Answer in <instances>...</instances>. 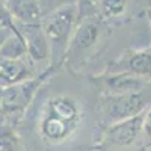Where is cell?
Segmentation results:
<instances>
[{
	"instance_id": "cell-6",
	"label": "cell",
	"mask_w": 151,
	"mask_h": 151,
	"mask_svg": "<svg viewBox=\"0 0 151 151\" xmlns=\"http://www.w3.org/2000/svg\"><path fill=\"white\" fill-rule=\"evenodd\" d=\"M45 71L47 70H42L29 55L17 59H0V88L5 89L27 82Z\"/></svg>"
},
{
	"instance_id": "cell-13",
	"label": "cell",
	"mask_w": 151,
	"mask_h": 151,
	"mask_svg": "<svg viewBox=\"0 0 151 151\" xmlns=\"http://www.w3.org/2000/svg\"><path fill=\"white\" fill-rule=\"evenodd\" d=\"M38 3L41 6V11H42V17L53 12L59 8H64V6H68V5H76L77 0H38Z\"/></svg>"
},
{
	"instance_id": "cell-11",
	"label": "cell",
	"mask_w": 151,
	"mask_h": 151,
	"mask_svg": "<svg viewBox=\"0 0 151 151\" xmlns=\"http://www.w3.org/2000/svg\"><path fill=\"white\" fill-rule=\"evenodd\" d=\"M130 6V0H97L95 5V15L104 21L119 20L127 14V9Z\"/></svg>"
},
{
	"instance_id": "cell-7",
	"label": "cell",
	"mask_w": 151,
	"mask_h": 151,
	"mask_svg": "<svg viewBox=\"0 0 151 151\" xmlns=\"http://www.w3.org/2000/svg\"><path fill=\"white\" fill-rule=\"evenodd\" d=\"M17 30L26 44L27 55L40 65L42 70H50V45L44 35L41 24L33 26H21L17 24Z\"/></svg>"
},
{
	"instance_id": "cell-9",
	"label": "cell",
	"mask_w": 151,
	"mask_h": 151,
	"mask_svg": "<svg viewBox=\"0 0 151 151\" xmlns=\"http://www.w3.org/2000/svg\"><path fill=\"white\" fill-rule=\"evenodd\" d=\"M106 73H130L151 80V47L144 50H127L119 59L107 67Z\"/></svg>"
},
{
	"instance_id": "cell-3",
	"label": "cell",
	"mask_w": 151,
	"mask_h": 151,
	"mask_svg": "<svg viewBox=\"0 0 151 151\" xmlns=\"http://www.w3.org/2000/svg\"><path fill=\"white\" fill-rule=\"evenodd\" d=\"M151 106V83L142 91L129 94H100L95 110L103 129L137 116Z\"/></svg>"
},
{
	"instance_id": "cell-14",
	"label": "cell",
	"mask_w": 151,
	"mask_h": 151,
	"mask_svg": "<svg viewBox=\"0 0 151 151\" xmlns=\"http://www.w3.org/2000/svg\"><path fill=\"white\" fill-rule=\"evenodd\" d=\"M0 29H9L17 32V24L12 18L11 12L8 11L5 2H0Z\"/></svg>"
},
{
	"instance_id": "cell-17",
	"label": "cell",
	"mask_w": 151,
	"mask_h": 151,
	"mask_svg": "<svg viewBox=\"0 0 151 151\" xmlns=\"http://www.w3.org/2000/svg\"><path fill=\"white\" fill-rule=\"evenodd\" d=\"M14 33V30H9V29H0V48H2V45L5 44V41L8 40V38Z\"/></svg>"
},
{
	"instance_id": "cell-10",
	"label": "cell",
	"mask_w": 151,
	"mask_h": 151,
	"mask_svg": "<svg viewBox=\"0 0 151 151\" xmlns=\"http://www.w3.org/2000/svg\"><path fill=\"white\" fill-rule=\"evenodd\" d=\"M5 5L15 24L33 26L42 21V11L38 0H5Z\"/></svg>"
},
{
	"instance_id": "cell-8",
	"label": "cell",
	"mask_w": 151,
	"mask_h": 151,
	"mask_svg": "<svg viewBox=\"0 0 151 151\" xmlns=\"http://www.w3.org/2000/svg\"><path fill=\"white\" fill-rule=\"evenodd\" d=\"M100 94H129L137 92L147 88L151 80L137 77L130 73H104L103 76L94 79Z\"/></svg>"
},
{
	"instance_id": "cell-20",
	"label": "cell",
	"mask_w": 151,
	"mask_h": 151,
	"mask_svg": "<svg viewBox=\"0 0 151 151\" xmlns=\"http://www.w3.org/2000/svg\"><path fill=\"white\" fill-rule=\"evenodd\" d=\"M0 2H5V0H0Z\"/></svg>"
},
{
	"instance_id": "cell-19",
	"label": "cell",
	"mask_w": 151,
	"mask_h": 151,
	"mask_svg": "<svg viewBox=\"0 0 151 151\" xmlns=\"http://www.w3.org/2000/svg\"><path fill=\"white\" fill-rule=\"evenodd\" d=\"M148 17H150V21H151V8H150V11H148Z\"/></svg>"
},
{
	"instance_id": "cell-1",
	"label": "cell",
	"mask_w": 151,
	"mask_h": 151,
	"mask_svg": "<svg viewBox=\"0 0 151 151\" xmlns=\"http://www.w3.org/2000/svg\"><path fill=\"white\" fill-rule=\"evenodd\" d=\"M82 115L83 112L77 98L68 94L52 95L41 107L38 133L47 145L65 144L79 130Z\"/></svg>"
},
{
	"instance_id": "cell-16",
	"label": "cell",
	"mask_w": 151,
	"mask_h": 151,
	"mask_svg": "<svg viewBox=\"0 0 151 151\" xmlns=\"http://www.w3.org/2000/svg\"><path fill=\"white\" fill-rule=\"evenodd\" d=\"M141 142L142 145H151V106L145 110L144 124H142V133H141Z\"/></svg>"
},
{
	"instance_id": "cell-15",
	"label": "cell",
	"mask_w": 151,
	"mask_h": 151,
	"mask_svg": "<svg viewBox=\"0 0 151 151\" xmlns=\"http://www.w3.org/2000/svg\"><path fill=\"white\" fill-rule=\"evenodd\" d=\"M95 5H97V0H77L76 6H77L79 11V20L95 15Z\"/></svg>"
},
{
	"instance_id": "cell-2",
	"label": "cell",
	"mask_w": 151,
	"mask_h": 151,
	"mask_svg": "<svg viewBox=\"0 0 151 151\" xmlns=\"http://www.w3.org/2000/svg\"><path fill=\"white\" fill-rule=\"evenodd\" d=\"M79 11L76 5L59 8L42 17L41 27L50 45V65L58 70L67 59L68 47L79 24Z\"/></svg>"
},
{
	"instance_id": "cell-4",
	"label": "cell",
	"mask_w": 151,
	"mask_h": 151,
	"mask_svg": "<svg viewBox=\"0 0 151 151\" xmlns=\"http://www.w3.org/2000/svg\"><path fill=\"white\" fill-rule=\"evenodd\" d=\"M103 24L97 15L92 17H86L79 21L77 27L74 30V35L71 38V42L68 47V53L65 60H73L77 62L80 58L86 56L91 50L97 45L103 33Z\"/></svg>"
},
{
	"instance_id": "cell-12",
	"label": "cell",
	"mask_w": 151,
	"mask_h": 151,
	"mask_svg": "<svg viewBox=\"0 0 151 151\" xmlns=\"http://www.w3.org/2000/svg\"><path fill=\"white\" fill-rule=\"evenodd\" d=\"M0 151H26L17 125L0 122Z\"/></svg>"
},
{
	"instance_id": "cell-18",
	"label": "cell",
	"mask_w": 151,
	"mask_h": 151,
	"mask_svg": "<svg viewBox=\"0 0 151 151\" xmlns=\"http://www.w3.org/2000/svg\"><path fill=\"white\" fill-rule=\"evenodd\" d=\"M2 98H3V89L0 88V106H2Z\"/></svg>"
},
{
	"instance_id": "cell-5",
	"label": "cell",
	"mask_w": 151,
	"mask_h": 151,
	"mask_svg": "<svg viewBox=\"0 0 151 151\" xmlns=\"http://www.w3.org/2000/svg\"><path fill=\"white\" fill-rule=\"evenodd\" d=\"M145 110L137 116L115 122V124L109 125V127L103 129V136H101L100 145H103V147H130V145H134L136 142H139Z\"/></svg>"
}]
</instances>
